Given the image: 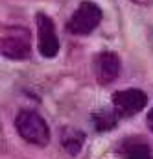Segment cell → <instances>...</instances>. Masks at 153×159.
<instances>
[{
  "instance_id": "cell-1",
  "label": "cell",
  "mask_w": 153,
  "mask_h": 159,
  "mask_svg": "<svg viewBox=\"0 0 153 159\" xmlns=\"http://www.w3.org/2000/svg\"><path fill=\"white\" fill-rule=\"evenodd\" d=\"M15 128H17L19 135L32 144L46 146L50 143V128L37 111L22 109L15 119Z\"/></svg>"
},
{
  "instance_id": "cell-2",
  "label": "cell",
  "mask_w": 153,
  "mask_h": 159,
  "mask_svg": "<svg viewBox=\"0 0 153 159\" xmlns=\"http://www.w3.org/2000/svg\"><path fill=\"white\" fill-rule=\"evenodd\" d=\"M32 39L30 32L22 26H4L2 28V54L7 59L22 61L30 57Z\"/></svg>"
},
{
  "instance_id": "cell-3",
  "label": "cell",
  "mask_w": 153,
  "mask_h": 159,
  "mask_svg": "<svg viewBox=\"0 0 153 159\" xmlns=\"http://www.w3.org/2000/svg\"><path fill=\"white\" fill-rule=\"evenodd\" d=\"M102 7L96 2L85 0L77 6L74 15L70 17L67 30L72 35H89L90 32H94L98 28V24L102 22Z\"/></svg>"
},
{
  "instance_id": "cell-4",
  "label": "cell",
  "mask_w": 153,
  "mask_h": 159,
  "mask_svg": "<svg viewBox=\"0 0 153 159\" xmlns=\"http://www.w3.org/2000/svg\"><path fill=\"white\" fill-rule=\"evenodd\" d=\"M37 46L42 57H55L59 52V39L55 34L54 20L46 13H37Z\"/></svg>"
},
{
  "instance_id": "cell-5",
  "label": "cell",
  "mask_w": 153,
  "mask_h": 159,
  "mask_svg": "<svg viewBox=\"0 0 153 159\" xmlns=\"http://www.w3.org/2000/svg\"><path fill=\"white\" fill-rule=\"evenodd\" d=\"M148 104V96L140 89H124L113 94V107L120 117H131L140 113Z\"/></svg>"
},
{
  "instance_id": "cell-6",
  "label": "cell",
  "mask_w": 153,
  "mask_h": 159,
  "mask_svg": "<svg viewBox=\"0 0 153 159\" xmlns=\"http://www.w3.org/2000/svg\"><path fill=\"white\" fill-rule=\"evenodd\" d=\"M92 69H94V76L100 83H111L118 78L120 74V69H122V61H120V56L116 52L111 50H105V52H100L96 54L94 61H92Z\"/></svg>"
},
{
  "instance_id": "cell-7",
  "label": "cell",
  "mask_w": 153,
  "mask_h": 159,
  "mask_svg": "<svg viewBox=\"0 0 153 159\" xmlns=\"http://www.w3.org/2000/svg\"><path fill=\"white\" fill-rule=\"evenodd\" d=\"M83 141H85V135L79 129H76V128H65L63 133H61V144H63V148L70 156H76L77 152L81 150Z\"/></svg>"
},
{
  "instance_id": "cell-8",
  "label": "cell",
  "mask_w": 153,
  "mask_h": 159,
  "mask_svg": "<svg viewBox=\"0 0 153 159\" xmlns=\"http://www.w3.org/2000/svg\"><path fill=\"white\" fill-rule=\"evenodd\" d=\"M116 120H118V113L113 109H100L92 115V122L96 126L98 131H107V129H113L116 126Z\"/></svg>"
},
{
  "instance_id": "cell-9",
  "label": "cell",
  "mask_w": 153,
  "mask_h": 159,
  "mask_svg": "<svg viewBox=\"0 0 153 159\" xmlns=\"http://www.w3.org/2000/svg\"><path fill=\"white\" fill-rule=\"evenodd\" d=\"M125 159H151V154H150V148L146 144H133L127 150Z\"/></svg>"
},
{
  "instance_id": "cell-10",
  "label": "cell",
  "mask_w": 153,
  "mask_h": 159,
  "mask_svg": "<svg viewBox=\"0 0 153 159\" xmlns=\"http://www.w3.org/2000/svg\"><path fill=\"white\" fill-rule=\"evenodd\" d=\"M129 2L138 4V6H150V4H153V0H129Z\"/></svg>"
},
{
  "instance_id": "cell-11",
  "label": "cell",
  "mask_w": 153,
  "mask_h": 159,
  "mask_svg": "<svg viewBox=\"0 0 153 159\" xmlns=\"http://www.w3.org/2000/svg\"><path fill=\"white\" fill-rule=\"evenodd\" d=\"M148 126H150V129L153 131V107H151V111L148 113Z\"/></svg>"
}]
</instances>
